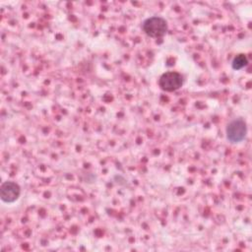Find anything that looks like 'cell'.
Wrapping results in <instances>:
<instances>
[{
	"label": "cell",
	"mask_w": 252,
	"mask_h": 252,
	"mask_svg": "<svg viewBox=\"0 0 252 252\" xmlns=\"http://www.w3.org/2000/svg\"><path fill=\"white\" fill-rule=\"evenodd\" d=\"M143 30L151 37H162L167 32V23L163 18L152 17L147 19L143 24Z\"/></svg>",
	"instance_id": "6da1fadb"
},
{
	"label": "cell",
	"mask_w": 252,
	"mask_h": 252,
	"mask_svg": "<svg viewBox=\"0 0 252 252\" xmlns=\"http://www.w3.org/2000/svg\"><path fill=\"white\" fill-rule=\"evenodd\" d=\"M246 132V123L241 118L232 120L226 127V137L231 143L241 142L245 138Z\"/></svg>",
	"instance_id": "7a4b0ae2"
},
{
	"label": "cell",
	"mask_w": 252,
	"mask_h": 252,
	"mask_svg": "<svg viewBox=\"0 0 252 252\" xmlns=\"http://www.w3.org/2000/svg\"><path fill=\"white\" fill-rule=\"evenodd\" d=\"M158 85L163 91L173 92L181 88L183 85V78L177 72H166L159 78Z\"/></svg>",
	"instance_id": "3957f363"
},
{
	"label": "cell",
	"mask_w": 252,
	"mask_h": 252,
	"mask_svg": "<svg viewBox=\"0 0 252 252\" xmlns=\"http://www.w3.org/2000/svg\"><path fill=\"white\" fill-rule=\"evenodd\" d=\"M21 193L20 186L13 181H6L1 185L0 188V197L2 201L6 203L15 202Z\"/></svg>",
	"instance_id": "277c9868"
},
{
	"label": "cell",
	"mask_w": 252,
	"mask_h": 252,
	"mask_svg": "<svg viewBox=\"0 0 252 252\" xmlns=\"http://www.w3.org/2000/svg\"><path fill=\"white\" fill-rule=\"evenodd\" d=\"M247 63H248L247 57L244 54H238L232 60L231 65H232V68L234 70H240L243 67H245L247 65Z\"/></svg>",
	"instance_id": "5b68a950"
}]
</instances>
